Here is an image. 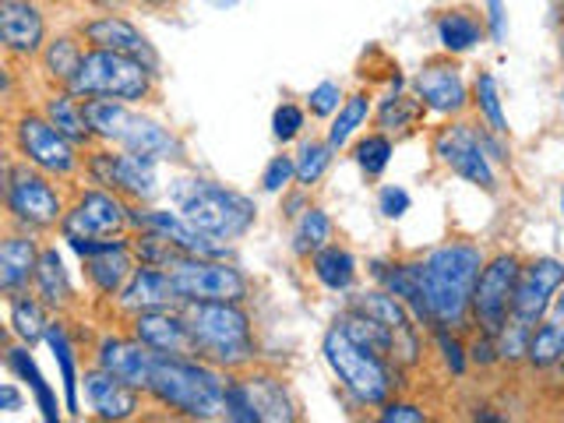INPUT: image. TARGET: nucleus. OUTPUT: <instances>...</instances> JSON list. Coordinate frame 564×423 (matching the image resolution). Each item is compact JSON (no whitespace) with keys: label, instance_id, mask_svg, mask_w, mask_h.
<instances>
[{"label":"nucleus","instance_id":"nucleus-1","mask_svg":"<svg viewBox=\"0 0 564 423\" xmlns=\"http://www.w3.org/2000/svg\"><path fill=\"white\" fill-rule=\"evenodd\" d=\"M484 251L469 240H448L420 258L423 293L431 307V328H466L473 317L476 282L484 272Z\"/></svg>","mask_w":564,"mask_h":423},{"label":"nucleus","instance_id":"nucleus-2","mask_svg":"<svg viewBox=\"0 0 564 423\" xmlns=\"http://www.w3.org/2000/svg\"><path fill=\"white\" fill-rule=\"evenodd\" d=\"M181 311L194 339V357L216 364L229 375L254 367L258 343L251 314L243 311V304L237 300H191V304H181Z\"/></svg>","mask_w":564,"mask_h":423},{"label":"nucleus","instance_id":"nucleus-3","mask_svg":"<svg viewBox=\"0 0 564 423\" xmlns=\"http://www.w3.org/2000/svg\"><path fill=\"white\" fill-rule=\"evenodd\" d=\"M229 370L202 357H155L149 395L187 420H219Z\"/></svg>","mask_w":564,"mask_h":423},{"label":"nucleus","instance_id":"nucleus-4","mask_svg":"<svg viewBox=\"0 0 564 423\" xmlns=\"http://www.w3.org/2000/svg\"><path fill=\"white\" fill-rule=\"evenodd\" d=\"M170 198L191 226H198L219 243L240 240L258 219V208L247 194L208 181V176H176L170 184Z\"/></svg>","mask_w":564,"mask_h":423},{"label":"nucleus","instance_id":"nucleus-5","mask_svg":"<svg viewBox=\"0 0 564 423\" xmlns=\"http://www.w3.org/2000/svg\"><path fill=\"white\" fill-rule=\"evenodd\" d=\"M325 364L332 367L335 381L343 384V392L357 405H384L395 392V367L384 352L360 346L352 335H346L339 325L325 332Z\"/></svg>","mask_w":564,"mask_h":423},{"label":"nucleus","instance_id":"nucleus-6","mask_svg":"<svg viewBox=\"0 0 564 423\" xmlns=\"http://www.w3.org/2000/svg\"><path fill=\"white\" fill-rule=\"evenodd\" d=\"M155 78L159 67L131 57V53H117V50H96L88 46L85 57L78 64V75L70 78V93L82 99H120V102H145L155 93Z\"/></svg>","mask_w":564,"mask_h":423},{"label":"nucleus","instance_id":"nucleus-7","mask_svg":"<svg viewBox=\"0 0 564 423\" xmlns=\"http://www.w3.org/2000/svg\"><path fill=\"white\" fill-rule=\"evenodd\" d=\"M57 176H50L43 170L29 166L25 159H8L4 166V208L8 219L22 229H32V234H43V229H53L64 223L67 205L61 187L53 184Z\"/></svg>","mask_w":564,"mask_h":423},{"label":"nucleus","instance_id":"nucleus-8","mask_svg":"<svg viewBox=\"0 0 564 423\" xmlns=\"http://www.w3.org/2000/svg\"><path fill=\"white\" fill-rule=\"evenodd\" d=\"M11 145H14L18 159H25L29 166L57 176V181L75 176L78 166H82L78 145L46 113H29L25 110L22 117H18L14 128H11Z\"/></svg>","mask_w":564,"mask_h":423},{"label":"nucleus","instance_id":"nucleus-9","mask_svg":"<svg viewBox=\"0 0 564 423\" xmlns=\"http://www.w3.org/2000/svg\"><path fill=\"white\" fill-rule=\"evenodd\" d=\"M155 159L128 152V149H96L85 155V173L96 187L117 191L120 198H128L134 205H149L159 194V173Z\"/></svg>","mask_w":564,"mask_h":423},{"label":"nucleus","instance_id":"nucleus-10","mask_svg":"<svg viewBox=\"0 0 564 423\" xmlns=\"http://www.w3.org/2000/svg\"><path fill=\"white\" fill-rule=\"evenodd\" d=\"M170 279L181 304H191V300H237V304H243L247 293H251L247 275L223 258L184 254L170 269Z\"/></svg>","mask_w":564,"mask_h":423},{"label":"nucleus","instance_id":"nucleus-11","mask_svg":"<svg viewBox=\"0 0 564 423\" xmlns=\"http://www.w3.org/2000/svg\"><path fill=\"white\" fill-rule=\"evenodd\" d=\"M434 155L441 166H448L455 176H463L466 184L480 187L487 194L498 191V173L490 166V155L484 149V131H476L473 123H445L434 134Z\"/></svg>","mask_w":564,"mask_h":423},{"label":"nucleus","instance_id":"nucleus-12","mask_svg":"<svg viewBox=\"0 0 564 423\" xmlns=\"http://www.w3.org/2000/svg\"><path fill=\"white\" fill-rule=\"evenodd\" d=\"M131 226V205L117 191L88 187L67 205V216L61 223L64 240L70 237H120Z\"/></svg>","mask_w":564,"mask_h":423},{"label":"nucleus","instance_id":"nucleus-13","mask_svg":"<svg viewBox=\"0 0 564 423\" xmlns=\"http://www.w3.org/2000/svg\"><path fill=\"white\" fill-rule=\"evenodd\" d=\"M519 272H522V261L516 254H498L484 264L480 282H476V296H473V317L484 332L498 335L508 325Z\"/></svg>","mask_w":564,"mask_h":423},{"label":"nucleus","instance_id":"nucleus-14","mask_svg":"<svg viewBox=\"0 0 564 423\" xmlns=\"http://www.w3.org/2000/svg\"><path fill=\"white\" fill-rule=\"evenodd\" d=\"M561 282H564V264L557 258H536L522 264L516 296H511V317H519L525 325H540L551 314Z\"/></svg>","mask_w":564,"mask_h":423},{"label":"nucleus","instance_id":"nucleus-15","mask_svg":"<svg viewBox=\"0 0 564 423\" xmlns=\"http://www.w3.org/2000/svg\"><path fill=\"white\" fill-rule=\"evenodd\" d=\"M0 43L8 57L32 61L46 46V18L35 0H0Z\"/></svg>","mask_w":564,"mask_h":423},{"label":"nucleus","instance_id":"nucleus-16","mask_svg":"<svg viewBox=\"0 0 564 423\" xmlns=\"http://www.w3.org/2000/svg\"><path fill=\"white\" fill-rule=\"evenodd\" d=\"M131 335L159 357H194V339L181 307H155L134 314Z\"/></svg>","mask_w":564,"mask_h":423},{"label":"nucleus","instance_id":"nucleus-17","mask_svg":"<svg viewBox=\"0 0 564 423\" xmlns=\"http://www.w3.org/2000/svg\"><path fill=\"white\" fill-rule=\"evenodd\" d=\"M413 93L431 113H441V117H458L469 106V88L463 82V70L452 61L423 64L420 75L413 78Z\"/></svg>","mask_w":564,"mask_h":423},{"label":"nucleus","instance_id":"nucleus-18","mask_svg":"<svg viewBox=\"0 0 564 423\" xmlns=\"http://www.w3.org/2000/svg\"><path fill=\"white\" fill-rule=\"evenodd\" d=\"M155 357L145 343H138L134 335H102L99 346H96V367L110 370L120 381H128L141 392H149V381H152V367H155Z\"/></svg>","mask_w":564,"mask_h":423},{"label":"nucleus","instance_id":"nucleus-19","mask_svg":"<svg viewBox=\"0 0 564 423\" xmlns=\"http://www.w3.org/2000/svg\"><path fill=\"white\" fill-rule=\"evenodd\" d=\"M78 35L88 46H96V50L131 53V57H141V61H149V64L159 67L155 53H152V46L145 40V32L134 29L128 18H120V14H96V18H88V22L78 25Z\"/></svg>","mask_w":564,"mask_h":423},{"label":"nucleus","instance_id":"nucleus-20","mask_svg":"<svg viewBox=\"0 0 564 423\" xmlns=\"http://www.w3.org/2000/svg\"><path fill=\"white\" fill-rule=\"evenodd\" d=\"M141 388L120 381L117 375L102 367H93L85 375V399H88V410L99 420H131L141 405Z\"/></svg>","mask_w":564,"mask_h":423},{"label":"nucleus","instance_id":"nucleus-21","mask_svg":"<svg viewBox=\"0 0 564 423\" xmlns=\"http://www.w3.org/2000/svg\"><path fill=\"white\" fill-rule=\"evenodd\" d=\"M40 240L32 229H11L0 240V293H25L32 286L35 264H40Z\"/></svg>","mask_w":564,"mask_h":423},{"label":"nucleus","instance_id":"nucleus-22","mask_svg":"<svg viewBox=\"0 0 564 423\" xmlns=\"http://www.w3.org/2000/svg\"><path fill=\"white\" fill-rule=\"evenodd\" d=\"M117 304L128 314H141V311H155V307H181V300H176L170 269L138 264L134 275L123 282V290L117 293Z\"/></svg>","mask_w":564,"mask_h":423},{"label":"nucleus","instance_id":"nucleus-23","mask_svg":"<svg viewBox=\"0 0 564 423\" xmlns=\"http://www.w3.org/2000/svg\"><path fill=\"white\" fill-rule=\"evenodd\" d=\"M120 149L152 155L155 163H187V149H184L181 134L170 131L166 123L149 120V117H141V113H134L131 128L123 131Z\"/></svg>","mask_w":564,"mask_h":423},{"label":"nucleus","instance_id":"nucleus-24","mask_svg":"<svg viewBox=\"0 0 564 423\" xmlns=\"http://www.w3.org/2000/svg\"><path fill=\"white\" fill-rule=\"evenodd\" d=\"M375 279L388 293H395L416 325H431L427 293H423V269L420 261H375Z\"/></svg>","mask_w":564,"mask_h":423},{"label":"nucleus","instance_id":"nucleus-25","mask_svg":"<svg viewBox=\"0 0 564 423\" xmlns=\"http://www.w3.org/2000/svg\"><path fill=\"white\" fill-rule=\"evenodd\" d=\"M138 269V258L131 251V240H123L110 251H102L96 258H85V279L99 296H117Z\"/></svg>","mask_w":564,"mask_h":423},{"label":"nucleus","instance_id":"nucleus-26","mask_svg":"<svg viewBox=\"0 0 564 423\" xmlns=\"http://www.w3.org/2000/svg\"><path fill=\"white\" fill-rule=\"evenodd\" d=\"M243 384L247 392H251V402L258 410V420L264 423H293L296 420V402L290 395V388L282 384L275 375H261V370H254V375H243Z\"/></svg>","mask_w":564,"mask_h":423},{"label":"nucleus","instance_id":"nucleus-27","mask_svg":"<svg viewBox=\"0 0 564 423\" xmlns=\"http://www.w3.org/2000/svg\"><path fill=\"white\" fill-rule=\"evenodd\" d=\"M32 293L40 296L50 311H64L70 304V296H75L57 247H43L40 251V264H35V275H32Z\"/></svg>","mask_w":564,"mask_h":423},{"label":"nucleus","instance_id":"nucleus-28","mask_svg":"<svg viewBox=\"0 0 564 423\" xmlns=\"http://www.w3.org/2000/svg\"><path fill=\"white\" fill-rule=\"evenodd\" d=\"M85 102V117H88V131H93L96 141H106V145H120L123 131L131 128L134 110L131 102H120V99H82Z\"/></svg>","mask_w":564,"mask_h":423},{"label":"nucleus","instance_id":"nucleus-29","mask_svg":"<svg viewBox=\"0 0 564 423\" xmlns=\"http://www.w3.org/2000/svg\"><path fill=\"white\" fill-rule=\"evenodd\" d=\"M4 367L11 370V375H14L18 381H25V384L32 388V399H35V405H40L43 420H46V423H57V420H61L57 395H53V388L43 381L40 367H35V360H32V352H29L25 343H22V346H8V352H4Z\"/></svg>","mask_w":564,"mask_h":423},{"label":"nucleus","instance_id":"nucleus-30","mask_svg":"<svg viewBox=\"0 0 564 423\" xmlns=\"http://www.w3.org/2000/svg\"><path fill=\"white\" fill-rule=\"evenodd\" d=\"M349 311H357V314H364V317H370V322H378V325L392 328V332H402V328L413 325V314L405 311L402 300L395 293H388L384 286L352 293L349 296Z\"/></svg>","mask_w":564,"mask_h":423},{"label":"nucleus","instance_id":"nucleus-31","mask_svg":"<svg viewBox=\"0 0 564 423\" xmlns=\"http://www.w3.org/2000/svg\"><path fill=\"white\" fill-rule=\"evenodd\" d=\"M434 32H437V43L445 53H469L484 40V18H476L466 8H452V11L437 14Z\"/></svg>","mask_w":564,"mask_h":423},{"label":"nucleus","instance_id":"nucleus-32","mask_svg":"<svg viewBox=\"0 0 564 423\" xmlns=\"http://www.w3.org/2000/svg\"><path fill=\"white\" fill-rule=\"evenodd\" d=\"M8 300V322H11V332L22 339L25 346H35L46 339V328H50V317H46V304L35 293H11L4 296Z\"/></svg>","mask_w":564,"mask_h":423},{"label":"nucleus","instance_id":"nucleus-33","mask_svg":"<svg viewBox=\"0 0 564 423\" xmlns=\"http://www.w3.org/2000/svg\"><path fill=\"white\" fill-rule=\"evenodd\" d=\"M43 113L57 123V128L75 141L78 149H85L88 141H96L93 131H88V117H85V102L82 96H75L70 88H57L53 96H46L43 102Z\"/></svg>","mask_w":564,"mask_h":423},{"label":"nucleus","instance_id":"nucleus-34","mask_svg":"<svg viewBox=\"0 0 564 423\" xmlns=\"http://www.w3.org/2000/svg\"><path fill=\"white\" fill-rule=\"evenodd\" d=\"M46 346L53 352V360L61 367V381H64V405L70 410V416H82L78 410V357H75V343H70L67 325L64 322H50L46 328Z\"/></svg>","mask_w":564,"mask_h":423},{"label":"nucleus","instance_id":"nucleus-35","mask_svg":"<svg viewBox=\"0 0 564 423\" xmlns=\"http://www.w3.org/2000/svg\"><path fill=\"white\" fill-rule=\"evenodd\" d=\"M85 57V46H82V35H53L46 40L43 53H40V64H43V75L50 82H57V88H67L70 78L78 75V64Z\"/></svg>","mask_w":564,"mask_h":423},{"label":"nucleus","instance_id":"nucleus-36","mask_svg":"<svg viewBox=\"0 0 564 423\" xmlns=\"http://www.w3.org/2000/svg\"><path fill=\"white\" fill-rule=\"evenodd\" d=\"M311 272L332 293H349L352 282H357V258H352L346 247L328 243L317 254H311Z\"/></svg>","mask_w":564,"mask_h":423},{"label":"nucleus","instance_id":"nucleus-37","mask_svg":"<svg viewBox=\"0 0 564 423\" xmlns=\"http://www.w3.org/2000/svg\"><path fill=\"white\" fill-rule=\"evenodd\" d=\"M332 237H335V226L328 219V212L322 205H307L300 212L296 229H293V251L300 258H311L322 251V247H328Z\"/></svg>","mask_w":564,"mask_h":423},{"label":"nucleus","instance_id":"nucleus-38","mask_svg":"<svg viewBox=\"0 0 564 423\" xmlns=\"http://www.w3.org/2000/svg\"><path fill=\"white\" fill-rule=\"evenodd\" d=\"M564 360V322L551 317V322H540L529 335V352H525V364L533 370H551L561 367Z\"/></svg>","mask_w":564,"mask_h":423},{"label":"nucleus","instance_id":"nucleus-39","mask_svg":"<svg viewBox=\"0 0 564 423\" xmlns=\"http://www.w3.org/2000/svg\"><path fill=\"white\" fill-rule=\"evenodd\" d=\"M370 117V96L367 93H352L343 106H339V113L332 117V128H328V145L335 152H343L349 145V138L357 134L364 123Z\"/></svg>","mask_w":564,"mask_h":423},{"label":"nucleus","instance_id":"nucleus-40","mask_svg":"<svg viewBox=\"0 0 564 423\" xmlns=\"http://www.w3.org/2000/svg\"><path fill=\"white\" fill-rule=\"evenodd\" d=\"M293 159H296V184L304 187V191H311L328 173L332 159H335V149L328 145V138L325 141L322 138H304Z\"/></svg>","mask_w":564,"mask_h":423},{"label":"nucleus","instance_id":"nucleus-41","mask_svg":"<svg viewBox=\"0 0 564 423\" xmlns=\"http://www.w3.org/2000/svg\"><path fill=\"white\" fill-rule=\"evenodd\" d=\"M423 110H427V106H423L416 96H405L402 88H395L392 96H384L381 99V106H378V113H375V123L378 128L388 134V131H410L413 123L423 117Z\"/></svg>","mask_w":564,"mask_h":423},{"label":"nucleus","instance_id":"nucleus-42","mask_svg":"<svg viewBox=\"0 0 564 423\" xmlns=\"http://www.w3.org/2000/svg\"><path fill=\"white\" fill-rule=\"evenodd\" d=\"M473 102L476 110H480V120L494 134H508V117H505V106H501V88H498V78L490 75V70H480L473 82Z\"/></svg>","mask_w":564,"mask_h":423},{"label":"nucleus","instance_id":"nucleus-43","mask_svg":"<svg viewBox=\"0 0 564 423\" xmlns=\"http://www.w3.org/2000/svg\"><path fill=\"white\" fill-rule=\"evenodd\" d=\"M392 138H388L384 131H375V134H364L357 141V149H352V159H357V166L364 170V176H381L388 170V163H392Z\"/></svg>","mask_w":564,"mask_h":423},{"label":"nucleus","instance_id":"nucleus-44","mask_svg":"<svg viewBox=\"0 0 564 423\" xmlns=\"http://www.w3.org/2000/svg\"><path fill=\"white\" fill-rule=\"evenodd\" d=\"M223 420H229V423H261V420H258V410H254V402H251V392H247L243 378H237V375H229V378H226Z\"/></svg>","mask_w":564,"mask_h":423},{"label":"nucleus","instance_id":"nucleus-45","mask_svg":"<svg viewBox=\"0 0 564 423\" xmlns=\"http://www.w3.org/2000/svg\"><path fill=\"white\" fill-rule=\"evenodd\" d=\"M536 325H525L519 317H508V325L498 332V357L501 364H519L529 352V335H533Z\"/></svg>","mask_w":564,"mask_h":423},{"label":"nucleus","instance_id":"nucleus-46","mask_svg":"<svg viewBox=\"0 0 564 423\" xmlns=\"http://www.w3.org/2000/svg\"><path fill=\"white\" fill-rule=\"evenodd\" d=\"M307 128V113L300 110L296 102H279L275 113H272V134L275 141H282V145H290L293 138H300Z\"/></svg>","mask_w":564,"mask_h":423},{"label":"nucleus","instance_id":"nucleus-47","mask_svg":"<svg viewBox=\"0 0 564 423\" xmlns=\"http://www.w3.org/2000/svg\"><path fill=\"white\" fill-rule=\"evenodd\" d=\"M434 343L441 349V360H445V367L452 370L455 378H463L466 375V364H469V349L455 335V328H434Z\"/></svg>","mask_w":564,"mask_h":423},{"label":"nucleus","instance_id":"nucleus-48","mask_svg":"<svg viewBox=\"0 0 564 423\" xmlns=\"http://www.w3.org/2000/svg\"><path fill=\"white\" fill-rule=\"evenodd\" d=\"M296 181V159L293 155H272L269 166L261 173V191L264 194H282Z\"/></svg>","mask_w":564,"mask_h":423},{"label":"nucleus","instance_id":"nucleus-49","mask_svg":"<svg viewBox=\"0 0 564 423\" xmlns=\"http://www.w3.org/2000/svg\"><path fill=\"white\" fill-rule=\"evenodd\" d=\"M343 102H346V99H343L339 82H322V85H314V88H311L307 110H311V117L325 120V117H335V113H339V106H343Z\"/></svg>","mask_w":564,"mask_h":423},{"label":"nucleus","instance_id":"nucleus-50","mask_svg":"<svg viewBox=\"0 0 564 423\" xmlns=\"http://www.w3.org/2000/svg\"><path fill=\"white\" fill-rule=\"evenodd\" d=\"M410 205H413L410 191L399 187V184H388V187H381V194H378V212H381L384 219H402L405 212H410Z\"/></svg>","mask_w":564,"mask_h":423},{"label":"nucleus","instance_id":"nucleus-51","mask_svg":"<svg viewBox=\"0 0 564 423\" xmlns=\"http://www.w3.org/2000/svg\"><path fill=\"white\" fill-rule=\"evenodd\" d=\"M498 335H490V332H476V339L469 343V364L476 367H490V364H498Z\"/></svg>","mask_w":564,"mask_h":423},{"label":"nucleus","instance_id":"nucleus-52","mask_svg":"<svg viewBox=\"0 0 564 423\" xmlns=\"http://www.w3.org/2000/svg\"><path fill=\"white\" fill-rule=\"evenodd\" d=\"M378 420H384V423H423V420H427V413H423L420 405H413V402H384Z\"/></svg>","mask_w":564,"mask_h":423},{"label":"nucleus","instance_id":"nucleus-53","mask_svg":"<svg viewBox=\"0 0 564 423\" xmlns=\"http://www.w3.org/2000/svg\"><path fill=\"white\" fill-rule=\"evenodd\" d=\"M487 29H490V40H494V43H505V35H508V11H505V0H487Z\"/></svg>","mask_w":564,"mask_h":423},{"label":"nucleus","instance_id":"nucleus-54","mask_svg":"<svg viewBox=\"0 0 564 423\" xmlns=\"http://www.w3.org/2000/svg\"><path fill=\"white\" fill-rule=\"evenodd\" d=\"M18 405H22V395H18V388H14V384H4V388H0V410H4V413H14Z\"/></svg>","mask_w":564,"mask_h":423},{"label":"nucleus","instance_id":"nucleus-55","mask_svg":"<svg viewBox=\"0 0 564 423\" xmlns=\"http://www.w3.org/2000/svg\"><path fill=\"white\" fill-rule=\"evenodd\" d=\"M551 314L557 317V322H564V282L557 286V293H554V304H551Z\"/></svg>","mask_w":564,"mask_h":423},{"label":"nucleus","instance_id":"nucleus-56","mask_svg":"<svg viewBox=\"0 0 564 423\" xmlns=\"http://www.w3.org/2000/svg\"><path fill=\"white\" fill-rule=\"evenodd\" d=\"M134 4H145V8H170L173 0H134Z\"/></svg>","mask_w":564,"mask_h":423},{"label":"nucleus","instance_id":"nucleus-57","mask_svg":"<svg viewBox=\"0 0 564 423\" xmlns=\"http://www.w3.org/2000/svg\"><path fill=\"white\" fill-rule=\"evenodd\" d=\"M561 57H564V29H561Z\"/></svg>","mask_w":564,"mask_h":423},{"label":"nucleus","instance_id":"nucleus-58","mask_svg":"<svg viewBox=\"0 0 564 423\" xmlns=\"http://www.w3.org/2000/svg\"><path fill=\"white\" fill-rule=\"evenodd\" d=\"M216 4H237V0H216Z\"/></svg>","mask_w":564,"mask_h":423},{"label":"nucleus","instance_id":"nucleus-59","mask_svg":"<svg viewBox=\"0 0 564 423\" xmlns=\"http://www.w3.org/2000/svg\"><path fill=\"white\" fill-rule=\"evenodd\" d=\"M561 212H564V191H561Z\"/></svg>","mask_w":564,"mask_h":423},{"label":"nucleus","instance_id":"nucleus-60","mask_svg":"<svg viewBox=\"0 0 564 423\" xmlns=\"http://www.w3.org/2000/svg\"><path fill=\"white\" fill-rule=\"evenodd\" d=\"M561 375H564V360H561Z\"/></svg>","mask_w":564,"mask_h":423}]
</instances>
